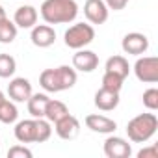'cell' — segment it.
Here are the masks:
<instances>
[{"label": "cell", "mask_w": 158, "mask_h": 158, "mask_svg": "<svg viewBox=\"0 0 158 158\" xmlns=\"http://www.w3.org/2000/svg\"><path fill=\"white\" fill-rule=\"evenodd\" d=\"M4 19H8V15H6V10H4L2 6H0V23H2Z\"/></svg>", "instance_id": "cell-30"}, {"label": "cell", "mask_w": 158, "mask_h": 158, "mask_svg": "<svg viewBox=\"0 0 158 158\" xmlns=\"http://www.w3.org/2000/svg\"><path fill=\"white\" fill-rule=\"evenodd\" d=\"M84 123H86V127L89 130L99 132V134H112L117 128V123L114 119H110L106 115H101V114H89V115H86Z\"/></svg>", "instance_id": "cell-11"}, {"label": "cell", "mask_w": 158, "mask_h": 158, "mask_svg": "<svg viewBox=\"0 0 158 158\" xmlns=\"http://www.w3.org/2000/svg\"><path fill=\"white\" fill-rule=\"evenodd\" d=\"M104 71L106 73H114V74H117V76H121L123 80L128 76V73H130V65H128V61H127V58L125 56H110L108 60H106V65H104Z\"/></svg>", "instance_id": "cell-17"}, {"label": "cell", "mask_w": 158, "mask_h": 158, "mask_svg": "<svg viewBox=\"0 0 158 158\" xmlns=\"http://www.w3.org/2000/svg\"><path fill=\"white\" fill-rule=\"evenodd\" d=\"M156 130H158V117L154 114H151V112L132 117L128 121V125H127V136L134 143L149 141L156 134Z\"/></svg>", "instance_id": "cell-2"}, {"label": "cell", "mask_w": 158, "mask_h": 158, "mask_svg": "<svg viewBox=\"0 0 158 158\" xmlns=\"http://www.w3.org/2000/svg\"><path fill=\"white\" fill-rule=\"evenodd\" d=\"M73 67L80 73H93L99 67V56L93 50L78 48L76 54L73 56Z\"/></svg>", "instance_id": "cell-8"}, {"label": "cell", "mask_w": 158, "mask_h": 158, "mask_svg": "<svg viewBox=\"0 0 158 158\" xmlns=\"http://www.w3.org/2000/svg\"><path fill=\"white\" fill-rule=\"evenodd\" d=\"M130 0H104V4L108 6V10H114V11H121L128 6Z\"/></svg>", "instance_id": "cell-28"}, {"label": "cell", "mask_w": 158, "mask_h": 158, "mask_svg": "<svg viewBox=\"0 0 158 158\" xmlns=\"http://www.w3.org/2000/svg\"><path fill=\"white\" fill-rule=\"evenodd\" d=\"M54 73H56V80H58V88H60V91L71 89V88L76 84V69H74V67L60 65V67L54 69Z\"/></svg>", "instance_id": "cell-16"}, {"label": "cell", "mask_w": 158, "mask_h": 158, "mask_svg": "<svg viewBox=\"0 0 158 158\" xmlns=\"http://www.w3.org/2000/svg\"><path fill=\"white\" fill-rule=\"evenodd\" d=\"M138 158H158V147L156 145H151V147H145L138 152Z\"/></svg>", "instance_id": "cell-29"}, {"label": "cell", "mask_w": 158, "mask_h": 158, "mask_svg": "<svg viewBox=\"0 0 158 158\" xmlns=\"http://www.w3.org/2000/svg\"><path fill=\"white\" fill-rule=\"evenodd\" d=\"M8 156L10 158H32V151L26 149L24 145H13L8 151Z\"/></svg>", "instance_id": "cell-27"}, {"label": "cell", "mask_w": 158, "mask_h": 158, "mask_svg": "<svg viewBox=\"0 0 158 158\" xmlns=\"http://www.w3.org/2000/svg\"><path fill=\"white\" fill-rule=\"evenodd\" d=\"M143 106L147 110H151V112L158 110V89L156 88H149L143 93Z\"/></svg>", "instance_id": "cell-26"}, {"label": "cell", "mask_w": 158, "mask_h": 158, "mask_svg": "<svg viewBox=\"0 0 158 158\" xmlns=\"http://www.w3.org/2000/svg\"><path fill=\"white\" fill-rule=\"evenodd\" d=\"M123 82H125V80H123L121 76H117V74H114V73H106V71H104V76H102V88L112 89V91H121Z\"/></svg>", "instance_id": "cell-25"}, {"label": "cell", "mask_w": 158, "mask_h": 158, "mask_svg": "<svg viewBox=\"0 0 158 158\" xmlns=\"http://www.w3.org/2000/svg\"><path fill=\"white\" fill-rule=\"evenodd\" d=\"M15 139L19 143H35V117L15 125Z\"/></svg>", "instance_id": "cell-15"}, {"label": "cell", "mask_w": 158, "mask_h": 158, "mask_svg": "<svg viewBox=\"0 0 158 158\" xmlns=\"http://www.w3.org/2000/svg\"><path fill=\"white\" fill-rule=\"evenodd\" d=\"M95 106L102 112H112L119 106V91H112L106 88H101L95 93Z\"/></svg>", "instance_id": "cell-13"}, {"label": "cell", "mask_w": 158, "mask_h": 158, "mask_svg": "<svg viewBox=\"0 0 158 158\" xmlns=\"http://www.w3.org/2000/svg\"><path fill=\"white\" fill-rule=\"evenodd\" d=\"M84 15L91 24H104L108 21L110 10L104 4V0H86L84 4Z\"/></svg>", "instance_id": "cell-7"}, {"label": "cell", "mask_w": 158, "mask_h": 158, "mask_svg": "<svg viewBox=\"0 0 158 158\" xmlns=\"http://www.w3.org/2000/svg\"><path fill=\"white\" fill-rule=\"evenodd\" d=\"M50 136H52L50 121L45 117H37L35 119V143H45Z\"/></svg>", "instance_id": "cell-23"}, {"label": "cell", "mask_w": 158, "mask_h": 158, "mask_svg": "<svg viewBox=\"0 0 158 158\" xmlns=\"http://www.w3.org/2000/svg\"><path fill=\"white\" fill-rule=\"evenodd\" d=\"M67 114H69V108L65 106V102L56 101V99H48V104L45 108V119H48L50 123H56L58 119H61Z\"/></svg>", "instance_id": "cell-19"}, {"label": "cell", "mask_w": 158, "mask_h": 158, "mask_svg": "<svg viewBox=\"0 0 158 158\" xmlns=\"http://www.w3.org/2000/svg\"><path fill=\"white\" fill-rule=\"evenodd\" d=\"M48 95H45V93H32L30 95V99L26 101L28 102V114L32 115V117H45V108H47V104H48Z\"/></svg>", "instance_id": "cell-18"}, {"label": "cell", "mask_w": 158, "mask_h": 158, "mask_svg": "<svg viewBox=\"0 0 158 158\" xmlns=\"http://www.w3.org/2000/svg\"><path fill=\"white\" fill-rule=\"evenodd\" d=\"M4 99H6V95H4V93H2V91H0V102H2V101H4Z\"/></svg>", "instance_id": "cell-31"}, {"label": "cell", "mask_w": 158, "mask_h": 158, "mask_svg": "<svg viewBox=\"0 0 158 158\" xmlns=\"http://www.w3.org/2000/svg\"><path fill=\"white\" fill-rule=\"evenodd\" d=\"M17 37V24L10 19H4L2 23H0V43H13Z\"/></svg>", "instance_id": "cell-22"}, {"label": "cell", "mask_w": 158, "mask_h": 158, "mask_svg": "<svg viewBox=\"0 0 158 158\" xmlns=\"http://www.w3.org/2000/svg\"><path fill=\"white\" fill-rule=\"evenodd\" d=\"M17 71V61L11 54H0V78H10Z\"/></svg>", "instance_id": "cell-24"}, {"label": "cell", "mask_w": 158, "mask_h": 158, "mask_svg": "<svg viewBox=\"0 0 158 158\" xmlns=\"http://www.w3.org/2000/svg\"><path fill=\"white\" fill-rule=\"evenodd\" d=\"M104 154L108 158H128L132 154V147L127 139L119 136H110L104 141Z\"/></svg>", "instance_id": "cell-9"}, {"label": "cell", "mask_w": 158, "mask_h": 158, "mask_svg": "<svg viewBox=\"0 0 158 158\" xmlns=\"http://www.w3.org/2000/svg\"><path fill=\"white\" fill-rule=\"evenodd\" d=\"M19 117V110L15 106L13 101H8L4 99L2 102H0V123H4V125H11L15 123Z\"/></svg>", "instance_id": "cell-20"}, {"label": "cell", "mask_w": 158, "mask_h": 158, "mask_svg": "<svg viewBox=\"0 0 158 158\" xmlns=\"http://www.w3.org/2000/svg\"><path fill=\"white\" fill-rule=\"evenodd\" d=\"M121 48L125 54H130V56H141L147 52L149 48V39L145 34H139V32H130L123 37L121 41Z\"/></svg>", "instance_id": "cell-5"}, {"label": "cell", "mask_w": 158, "mask_h": 158, "mask_svg": "<svg viewBox=\"0 0 158 158\" xmlns=\"http://www.w3.org/2000/svg\"><path fill=\"white\" fill-rule=\"evenodd\" d=\"M32 93L34 91H32V84L28 78L19 76V78H13L8 84V95L13 102H26Z\"/></svg>", "instance_id": "cell-10"}, {"label": "cell", "mask_w": 158, "mask_h": 158, "mask_svg": "<svg viewBox=\"0 0 158 158\" xmlns=\"http://www.w3.org/2000/svg\"><path fill=\"white\" fill-rule=\"evenodd\" d=\"M65 45L73 50H78V48H84L88 45L93 43L95 39V28L88 23H76L73 26H69L65 30Z\"/></svg>", "instance_id": "cell-3"}, {"label": "cell", "mask_w": 158, "mask_h": 158, "mask_svg": "<svg viewBox=\"0 0 158 158\" xmlns=\"http://www.w3.org/2000/svg\"><path fill=\"white\" fill-rule=\"evenodd\" d=\"M39 84H41V88H43L45 91H48V93H60L54 69H45V71L39 74Z\"/></svg>", "instance_id": "cell-21"}, {"label": "cell", "mask_w": 158, "mask_h": 158, "mask_svg": "<svg viewBox=\"0 0 158 158\" xmlns=\"http://www.w3.org/2000/svg\"><path fill=\"white\" fill-rule=\"evenodd\" d=\"M32 43L39 48H47L50 45H54L56 41V32L50 24H35L32 28V35H30Z\"/></svg>", "instance_id": "cell-12"}, {"label": "cell", "mask_w": 158, "mask_h": 158, "mask_svg": "<svg viewBox=\"0 0 158 158\" xmlns=\"http://www.w3.org/2000/svg\"><path fill=\"white\" fill-rule=\"evenodd\" d=\"M54 130H56V134L61 139L71 141V139H74L78 134H80V121H78L74 115L67 114V115H63L61 119H58L54 123Z\"/></svg>", "instance_id": "cell-6"}, {"label": "cell", "mask_w": 158, "mask_h": 158, "mask_svg": "<svg viewBox=\"0 0 158 158\" xmlns=\"http://www.w3.org/2000/svg\"><path fill=\"white\" fill-rule=\"evenodd\" d=\"M13 23L17 28H34L37 23V10L34 6H21L15 10Z\"/></svg>", "instance_id": "cell-14"}, {"label": "cell", "mask_w": 158, "mask_h": 158, "mask_svg": "<svg viewBox=\"0 0 158 158\" xmlns=\"http://www.w3.org/2000/svg\"><path fill=\"white\" fill-rule=\"evenodd\" d=\"M78 15V4L74 0H43L41 17L47 24H67Z\"/></svg>", "instance_id": "cell-1"}, {"label": "cell", "mask_w": 158, "mask_h": 158, "mask_svg": "<svg viewBox=\"0 0 158 158\" xmlns=\"http://www.w3.org/2000/svg\"><path fill=\"white\" fill-rule=\"evenodd\" d=\"M134 74L139 82H145V84L158 82V58L154 56L138 58V61L134 63Z\"/></svg>", "instance_id": "cell-4"}]
</instances>
